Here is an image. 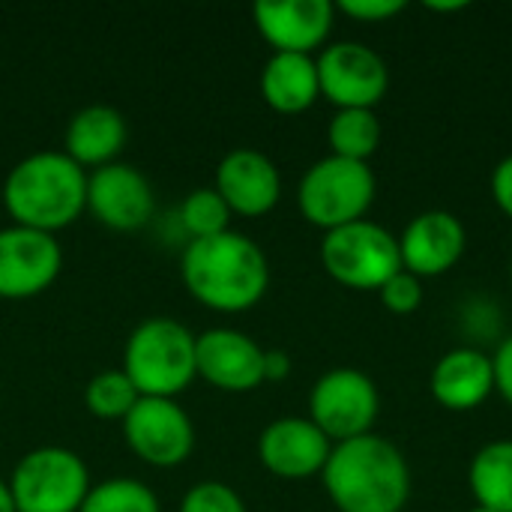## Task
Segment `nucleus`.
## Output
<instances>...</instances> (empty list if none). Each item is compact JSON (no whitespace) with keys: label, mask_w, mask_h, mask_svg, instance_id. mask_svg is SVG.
<instances>
[{"label":"nucleus","mask_w":512,"mask_h":512,"mask_svg":"<svg viewBox=\"0 0 512 512\" xmlns=\"http://www.w3.org/2000/svg\"><path fill=\"white\" fill-rule=\"evenodd\" d=\"M195 366L204 381L228 393H249L264 384V348L231 327L195 336Z\"/></svg>","instance_id":"nucleus-13"},{"label":"nucleus","mask_w":512,"mask_h":512,"mask_svg":"<svg viewBox=\"0 0 512 512\" xmlns=\"http://www.w3.org/2000/svg\"><path fill=\"white\" fill-rule=\"evenodd\" d=\"M381 414V396L375 381L360 369H330L309 393V420L333 441H354L372 435Z\"/></svg>","instance_id":"nucleus-8"},{"label":"nucleus","mask_w":512,"mask_h":512,"mask_svg":"<svg viewBox=\"0 0 512 512\" xmlns=\"http://www.w3.org/2000/svg\"><path fill=\"white\" fill-rule=\"evenodd\" d=\"M429 390H432L435 402L453 414H465V411L480 408L495 390L492 357L477 351V348L447 351L432 369Z\"/></svg>","instance_id":"nucleus-18"},{"label":"nucleus","mask_w":512,"mask_h":512,"mask_svg":"<svg viewBox=\"0 0 512 512\" xmlns=\"http://www.w3.org/2000/svg\"><path fill=\"white\" fill-rule=\"evenodd\" d=\"M468 486L477 507L512 512V441L501 438L477 450L468 468Z\"/></svg>","instance_id":"nucleus-21"},{"label":"nucleus","mask_w":512,"mask_h":512,"mask_svg":"<svg viewBox=\"0 0 512 512\" xmlns=\"http://www.w3.org/2000/svg\"><path fill=\"white\" fill-rule=\"evenodd\" d=\"M492 369H495V390L512 408V336H507L498 345V351L492 357Z\"/></svg>","instance_id":"nucleus-29"},{"label":"nucleus","mask_w":512,"mask_h":512,"mask_svg":"<svg viewBox=\"0 0 512 512\" xmlns=\"http://www.w3.org/2000/svg\"><path fill=\"white\" fill-rule=\"evenodd\" d=\"M321 264L351 291H381V285L402 270L399 237L369 219L351 222L324 234Z\"/></svg>","instance_id":"nucleus-7"},{"label":"nucleus","mask_w":512,"mask_h":512,"mask_svg":"<svg viewBox=\"0 0 512 512\" xmlns=\"http://www.w3.org/2000/svg\"><path fill=\"white\" fill-rule=\"evenodd\" d=\"M138 399H141V393L135 390V384L129 381V375L123 369L96 372L84 387L87 411L102 420H123L135 408Z\"/></svg>","instance_id":"nucleus-24"},{"label":"nucleus","mask_w":512,"mask_h":512,"mask_svg":"<svg viewBox=\"0 0 512 512\" xmlns=\"http://www.w3.org/2000/svg\"><path fill=\"white\" fill-rule=\"evenodd\" d=\"M180 276L198 303L216 312H243L267 294L270 264L252 237L228 228L189 240L180 258Z\"/></svg>","instance_id":"nucleus-1"},{"label":"nucleus","mask_w":512,"mask_h":512,"mask_svg":"<svg viewBox=\"0 0 512 512\" xmlns=\"http://www.w3.org/2000/svg\"><path fill=\"white\" fill-rule=\"evenodd\" d=\"M180 512H246V504L237 495V489H231L228 483L201 480L186 489Z\"/></svg>","instance_id":"nucleus-26"},{"label":"nucleus","mask_w":512,"mask_h":512,"mask_svg":"<svg viewBox=\"0 0 512 512\" xmlns=\"http://www.w3.org/2000/svg\"><path fill=\"white\" fill-rule=\"evenodd\" d=\"M87 210L114 231H138L156 210L150 180L129 162H108L87 174Z\"/></svg>","instance_id":"nucleus-12"},{"label":"nucleus","mask_w":512,"mask_h":512,"mask_svg":"<svg viewBox=\"0 0 512 512\" xmlns=\"http://www.w3.org/2000/svg\"><path fill=\"white\" fill-rule=\"evenodd\" d=\"M375 192L378 180L369 162H354L330 153L303 174L297 204L306 222L327 234L366 219L375 204Z\"/></svg>","instance_id":"nucleus-5"},{"label":"nucleus","mask_w":512,"mask_h":512,"mask_svg":"<svg viewBox=\"0 0 512 512\" xmlns=\"http://www.w3.org/2000/svg\"><path fill=\"white\" fill-rule=\"evenodd\" d=\"M327 141L333 156L369 162L381 147V120L366 108H342L327 126Z\"/></svg>","instance_id":"nucleus-22"},{"label":"nucleus","mask_w":512,"mask_h":512,"mask_svg":"<svg viewBox=\"0 0 512 512\" xmlns=\"http://www.w3.org/2000/svg\"><path fill=\"white\" fill-rule=\"evenodd\" d=\"M123 372L141 396L174 399L198 375L195 333L174 318L141 321L126 339Z\"/></svg>","instance_id":"nucleus-4"},{"label":"nucleus","mask_w":512,"mask_h":512,"mask_svg":"<svg viewBox=\"0 0 512 512\" xmlns=\"http://www.w3.org/2000/svg\"><path fill=\"white\" fill-rule=\"evenodd\" d=\"M468 246V231L450 210H426L414 216L399 237L402 270L417 279H432L453 270Z\"/></svg>","instance_id":"nucleus-16"},{"label":"nucleus","mask_w":512,"mask_h":512,"mask_svg":"<svg viewBox=\"0 0 512 512\" xmlns=\"http://www.w3.org/2000/svg\"><path fill=\"white\" fill-rule=\"evenodd\" d=\"M492 198L498 204V210L512 219V156L501 159L492 171Z\"/></svg>","instance_id":"nucleus-30"},{"label":"nucleus","mask_w":512,"mask_h":512,"mask_svg":"<svg viewBox=\"0 0 512 512\" xmlns=\"http://www.w3.org/2000/svg\"><path fill=\"white\" fill-rule=\"evenodd\" d=\"M381 303L393 315H414L423 306V279L408 270H399L381 285Z\"/></svg>","instance_id":"nucleus-27"},{"label":"nucleus","mask_w":512,"mask_h":512,"mask_svg":"<svg viewBox=\"0 0 512 512\" xmlns=\"http://www.w3.org/2000/svg\"><path fill=\"white\" fill-rule=\"evenodd\" d=\"M0 512H18L15 501H12V492H9V483H3V480H0Z\"/></svg>","instance_id":"nucleus-32"},{"label":"nucleus","mask_w":512,"mask_h":512,"mask_svg":"<svg viewBox=\"0 0 512 512\" xmlns=\"http://www.w3.org/2000/svg\"><path fill=\"white\" fill-rule=\"evenodd\" d=\"M18 512H78L90 492V471L75 450L36 447L9 477Z\"/></svg>","instance_id":"nucleus-6"},{"label":"nucleus","mask_w":512,"mask_h":512,"mask_svg":"<svg viewBox=\"0 0 512 512\" xmlns=\"http://www.w3.org/2000/svg\"><path fill=\"white\" fill-rule=\"evenodd\" d=\"M405 0H342L336 9L345 12L354 21H372L381 24L387 18H396L399 12H405Z\"/></svg>","instance_id":"nucleus-28"},{"label":"nucleus","mask_w":512,"mask_h":512,"mask_svg":"<svg viewBox=\"0 0 512 512\" xmlns=\"http://www.w3.org/2000/svg\"><path fill=\"white\" fill-rule=\"evenodd\" d=\"M321 480L339 512H402L411 498L408 459L375 432L333 444Z\"/></svg>","instance_id":"nucleus-2"},{"label":"nucleus","mask_w":512,"mask_h":512,"mask_svg":"<svg viewBox=\"0 0 512 512\" xmlns=\"http://www.w3.org/2000/svg\"><path fill=\"white\" fill-rule=\"evenodd\" d=\"M261 96L279 114L309 111L321 96L315 57L312 54L273 51L261 69Z\"/></svg>","instance_id":"nucleus-20"},{"label":"nucleus","mask_w":512,"mask_h":512,"mask_svg":"<svg viewBox=\"0 0 512 512\" xmlns=\"http://www.w3.org/2000/svg\"><path fill=\"white\" fill-rule=\"evenodd\" d=\"M177 219L192 240H201V237H213V234L228 231L231 207L216 192V186H198L180 201Z\"/></svg>","instance_id":"nucleus-25"},{"label":"nucleus","mask_w":512,"mask_h":512,"mask_svg":"<svg viewBox=\"0 0 512 512\" xmlns=\"http://www.w3.org/2000/svg\"><path fill=\"white\" fill-rule=\"evenodd\" d=\"M78 512H159V498L135 477H108L90 486Z\"/></svg>","instance_id":"nucleus-23"},{"label":"nucleus","mask_w":512,"mask_h":512,"mask_svg":"<svg viewBox=\"0 0 512 512\" xmlns=\"http://www.w3.org/2000/svg\"><path fill=\"white\" fill-rule=\"evenodd\" d=\"M468 512H492V510H483V507H471Z\"/></svg>","instance_id":"nucleus-34"},{"label":"nucleus","mask_w":512,"mask_h":512,"mask_svg":"<svg viewBox=\"0 0 512 512\" xmlns=\"http://www.w3.org/2000/svg\"><path fill=\"white\" fill-rule=\"evenodd\" d=\"M126 135V117L117 108L87 105L69 117L63 132V153L72 156L81 168H102L108 162H117Z\"/></svg>","instance_id":"nucleus-19"},{"label":"nucleus","mask_w":512,"mask_h":512,"mask_svg":"<svg viewBox=\"0 0 512 512\" xmlns=\"http://www.w3.org/2000/svg\"><path fill=\"white\" fill-rule=\"evenodd\" d=\"M252 18L273 51L312 54L330 39L336 6L330 0H258Z\"/></svg>","instance_id":"nucleus-14"},{"label":"nucleus","mask_w":512,"mask_h":512,"mask_svg":"<svg viewBox=\"0 0 512 512\" xmlns=\"http://www.w3.org/2000/svg\"><path fill=\"white\" fill-rule=\"evenodd\" d=\"M291 375V357L279 348L264 351V381H285Z\"/></svg>","instance_id":"nucleus-31"},{"label":"nucleus","mask_w":512,"mask_h":512,"mask_svg":"<svg viewBox=\"0 0 512 512\" xmlns=\"http://www.w3.org/2000/svg\"><path fill=\"white\" fill-rule=\"evenodd\" d=\"M318 63V81L321 96H327L339 111L342 108H366L375 111V105L390 90V69L384 57L354 39L330 42L315 57Z\"/></svg>","instance_id":"nucleus-9"},{"label":"nucleus","mask_w":512,"mask_h":512,"mask_svg":"<svg viewBox=\"0 0 512 512\" xmlns=\"http://www.w3.org/2000/svg\"><path fill=\"white\" fill-rule=\"evenodd\" d=\"M216 192L225 198L231 213L264 216L282 198V174L267 153L237 147L225 153L216 168Z\"/></svg>","instance_id":"nucleus-17"},{"label":"nucleus","mask_w":512,"mask_h":512,"mask_svg":"<svg viewBox=\"0 0 512 512\" xmlns=\"http://www.w3.org/2000/svg\"><path fill=\"white\" fill-rule=\"evenodd\" d=\"M126 444L138 459L156 468H174L189 459L195 447V426L177 399L141 396L123 417Z\"/></svg>","instance_id":"nucleus-10"},{"label":"nucleus","mask_w":512,"mask_h":512,"mask_svg":"<svg viewBox=\"0 0 512 512\" xmlns=\"http://www.w3.org/2000/svg\"><path fill=\"white\" fill-rule=\"evenodd\" d=\"M432 12H462V9H468V3L465 0H456V3H426Z\"/></svg>","instance_id":"nucleus-33"},{"label":"nucleus","mask_w":512,"mask_h":512,"mask_svg":"<svg viewBox=\"0 0 512 512\" xmlns=\"http://www.w3.org/2000/svg\"><path fill=\"white\" fill-rule=\"evenodd\" d=\"M60 267L63 249L54 234L24 225L0 228V297H36L51 288Z\"/></svg>","instance_id":"nucleus-11"},{"label":"nucleus","mask_w":512,"mask_h":512,"mask_svg":"<svg viewBox=\"0 0 512 512\" xmlns=\"http://www.w3.org/2000/svg\"><path fill=\"white\" fill-rule=\"evenodd\" d=\"M333 441L309 417H279L258 438L261 465L282 480H306L324 471Z\"/></svg>","instance_id":"nucleus-15"},{"label":"nucleus","mask_w":512,"mask_h":512,"mask_svg":"<svg viewBox=\"0 0 512 512\" xmlns=\"http://www.w3.org/2000/svg\"><path fill=\"white\" fill-rule=\"evenodd\" d=\"M3 204L15 225L54 234L87 207V171L63 150L30 153L9 168Z\"/></svg>","instance_id":"nucleus-3"}]
</instances>
